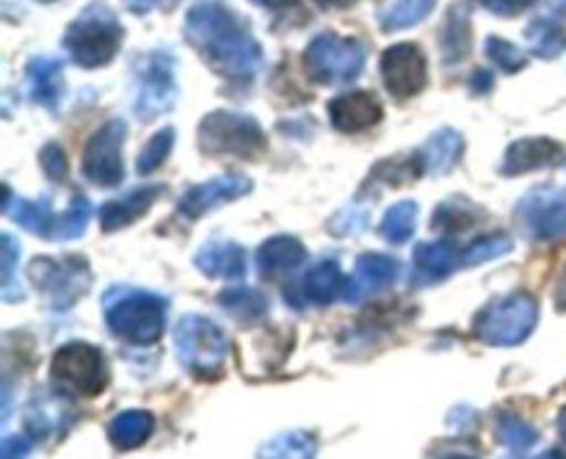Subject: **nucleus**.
I'll return each mask as SVG.
<instances>
[{
    "label": "nucleus",
    "instance_id": "obj_3",
    "mask_svg": "<svg viewBox=\"0 0 566 459\" xmlns=\"http://www.w3.org/2000/svg\"><path fill=\"white\" fill-rule=\"evenodd\" d=\"M175 354L193 379L216 382L224 376L230 343L216 321L205 315H186L175 326Z\"/></svg>",
    "mask_w": 566,
    "mask_h": 459
},
{
    "label": "nucleus",
    "instance_id": "obj_9",
    "mask_svg": "<svg viewBox=\"0 0 566 459\" xmlns=\"http://www.w3.org/2000/svg\"><path fill=\"white\" fill-rule=\"evenodd\" d=\"M50 376L61 382L70 390L81 393V396H99L108 387V365H105L103 352L92 343H66L55 352L53 363H50Z\"/></svg>",
    "mask_w": 566,
    "mask_h": 459
},
{
    "label": "nucleus",
    "instance_id": "obj_30",
    "mask_svg": "<svg viewBox=\"0 0 566 459\" xmlns=\"http://www.w3.org/2000/svg\"><path fill=\"white\" fill-rule=\"evenodd\" d=\"M418 202H412V199H403V202L392 205L385 213V219H381L379 236L390 247H401V243H407L412 238L415 225H418Z\"/></svg>",
    "mask_w": 566,
    "mask_h": 459
},
{
    "label": "nucleus",
    "instance_id": "obj_17",
    "mask_svg": "<svg viewBox=\"0 0 566 459\" xmlns=\"http://www.w3.org/2000/svg\"><path fill=\"white\" fill-rule=\"evenodd\" d=\"M329 122L340 133H363L381 122V103L370 92L337 94L329 103Z\"/></svg>",
    "mask_w": 566,
    "mask_h": 459
},
{
    "label": "nucleus",
    "instance_id": "obj_22",
    "mask_svg": "<svg viewBox=\"0 0 566 459\" xmlns=\"http://www.w3.org/2000/svg\"><path fill=\"white\" fill-rule=\"evenodd\" d=\"M164 191H166L164 186L133 188V191L125 194V197L103 205V210H99V225H103L105 232H116L122 230V227L133 225V221H138L149 208H153L155 199H158Z\"/></svg>",
    "mask_w": 566,
    "mask_h": 459
},
{
    "label": "nucleus",
    "instance_id": "obj_14",
    "mask_svg": "<svg viewBox=\"0 0 566 459\" xmlns=\"http://www.w3.org/2000/svg\"><path fill=\"white\" fill-rule=\"evenodd\" d=\"M252 191V180L243 175H221L213 177L208 182H199V186H191L180 197V213L188 216V219H199L208 210L219 208V205L232 202V199H241Z\"/></svg>",
    "mask_w": 566,
    "mask_h": 459
},
{
    "label": "nucleus",
    "instance_id": "obj_29",
    "mask_svg": "<svg viewBox=\"0 0 566 459\" xmlns=\"http://www.w3.org/2000/svg\"><path fill=\"white\" fill-rule=\"evenodd\" d=\"M434 6L437 0H392V3L379 14L381 31L392 33L418 25V22L429 20Z\"/></svg>",
    "mask_w": 566,
    "mask_h": 459
},
{
    "label": "nucleus",
    "instance_id": "obj_8",
    "mask_svg": "<svg viewBox=\"0 0 566 459\" xmlns=\"http://www.w3.org/2000/svg\"><path fill=\"white\" fill-rule=\"evenodd\" d=\"M177 61L166 50H153L136 64V100L133 111L138 119H155L169 114L177 103Z\"/></svg>",
    "mask_w": 566,
    "mask_h": 459
},
{
    "label": "nucleus",
    "instance_id": "obj_26",
    "mask_svg": "<svg viewBox=\"0 0 566 459\" xmlns=\"http://www.w3.org/2000/svg\"><path fill=\"white\" fill-rule=\"evenodd\" d=\"M346 291V280H343V271L337 265V260H318L313 269L307 271V277L302 280V296L304 302L313 304H329L337 296H343Z\"/></svg>",
    "mask_w": 566,
    "mask_h": 459
},
{
    "label": "nucleus",
    "instance_id": "obj_40",
    "mask_svg": "<svg viewBox=\"0 0 566 459\" xmlns=\"http://www.w3.org/2000/svg\"><path fill=\"white\" fill-rule=\"evenodd\" d=\"M14 265H17V241L14 236L6 232L3 236V293L11 291V282H14Z\"/></svg>",
    "mask_w": 566,
    "mask_h": 459
},
{
    "label": "nucleus",
    "instance_id": "obj_49",
    "mask_svg": "<svg viewBox=\"0 0 566 459\" xmlns=\"http://www.w3.org/2000/svg\"><path fill=\"white\" fill-rule=\"evenodd\" d=\"M547 3H551L556 11H562V14H566V0H547Z\"/></svg>",
    "mask_w": 566,
    "mask_h": 459
},
{
    "label": "nucleus",
    "instance_id": "obj_41",
    "mask_svg": "<svg viewBox=\"0 0 566 459\" xmlns=\"http://www.w3.org/2000/svg\"><path fill=\"white\" fill-rule=\"evenodd\" d=\"M481 6H486L490 11H495V14L501 17H517L520 11L528 9L534 0H479Z\"/></svg>",
    "mask_w": 566,
    "mask_h": 459
},
{
    "label": "nucleus",
    "instance_id": "obj_19",
    "mask_svg": "<svg viewBox=\"0 0 566 459\" xmlns=\"http://www.w3.org/2000/svg\"><path fill=\"white\" fill-rule=\"evenodd\" d=\"M462 265V254L457 252V243L451 238H442L434 243H418L415 247V280L412 285H434L453 274V269Z\"/></svg>",
    "mask_w": 566,
    "mask_h": 459
},
{
    "label": "nucleus",
    "instance_id": "obj_38",
    "mask_svg": "<svg viewBox=\"0 0 566 459\" xmlns=\"http://www.w3.org/2000/svg\"><path fill=\"white\" fill-rule=\"evenodd\" d=\"M39 158H42V171L50 177L53 182H61L66 177V171H70V164H66V155L64 149L59 147V144H44V149L39 153Z\"/></svg>",
    "mask_w": 566,
    "mask_h": 459
},
{
    "label": "nucleus",
    "instance_id": "obj_20",
    "mask_svg": "<svg viewBox=\"0 0 566 459\" xmlns=\"http://www.w3.org/2000/svg\"><path fill=\"white\" fill-rule=\"evenodd\" d=\"M193 265L205 277H221V280H238L247 274V252L235 241L213 238L193 254Z\"/></svg>",
    "mask_w": 566,
    "mask_h": 459
},
{
    "label": "nucleus",
    "instance_id": "obj_16",
    "mask_svg": "<svg viewBox=\"0 0 566 459\" xmlns=\"http://www.w3.org/2000/svg\"><path fill=\"white\" fill-rule=\"evenodd\" d=\"M398 271H401V263L396 258H390V254H359L357 271L346 282L343 299L348 304H357L365 296H370V293L387 291L398 280Z\"/></svg>",
    "mask_w": 566,
    "mask_h": 459
},
{
    "label": "nucleus",
    "instance_id": "obj_1",
    "mask_svg": "<svg viewBox=\"0 0 566 459\" xmlns=\"http://www.w3.org/2000/svg\"><path fill=\"white\" fill-rule=\"evenodd\" d=\"M186 39L191 48L232 83L254 81L263 66V48L247 22L221 0H199L186 14Z\"/></svg>",
    "mask_w": 566,
    "mask_h": 459
},
{
    "label": "nucleus",
    "instance_id": "obj_21",
    "mask_svg": "<svg viewBox=\"0 0 566 459\" xmlns=\"http://www.w3.org/2000/svg\"><path fill=\"white\" fill-rule=\"evenodd\" d=\"M307 263V249L293 236H274L258 249V269L265 280L293 274Z\"/></svg>",
    "mask_w": 566,
    "mask_h": 459
},
{
    "label": "nucleus",
    "instance_id": "obj_13",
    "mask_svg": "<svg viewBox=\"0 0 566 459\" xmlns=\"http://www.w3.org/2000/svg\"><path fill=\"white\" fill-rule=\"evenodd\" d=\"M381 77H385V86L392 97L409 100L415 94H420L429 81V72H426V55L418 44H392L381 55Z\"/></svg>",
    "mask_w": 566,
    "mask_h": 459
},
{
    "label": "nucleus",
    "instance_id": "obj_32",
    "mask_svg": "<svg viewBox=\"0 0 566 459\" xmlns=\"http://www.w3.org/2000/svg\"><path fill=\"white\" fill-rule=\"evenodd\" d=\"M497 437L512 457H525L539 442V431L512 413H503L497 418Z\"/></svg>",
    "mask_w": 566,
    "mask_h": 459
},
{
    "label": "nucleus",
    "instance_id": "obj_47",
    "mask_svg": "<svg viewBox=\"0 0 566 459\" xmlns=\"http://www.w3.org/2000/svg\"><path fill=\"white\" fill-rule=\"evenodd\" d=\"M315 3H318L321 9H348V6H354L357 0H315Z\"/></svg>",
    "mask_w": 566,
    "mask_h": 459
},
{
    "label": "nucleus",
    "instance_id": "obj_6",
    "mask_svg": "<svg viewBox=\"0 0 566 459\" xmlns=\"http://www.w3.org/2000/svg\"><path fill=\"white\" fill-rule=\"evenodd\" d=\"M539 321V304L528 293L497 296L475 315L473 335L490 346H520L531 337Z\"/></svg>",
    "mask_w": 566,
    "mask_h": 459
},
{
    "label": "nucleus",
    "instance_id": "obj_2",
    "mask_svg": "<svg viewBox=\"0 0 566 459\" xmlns=\"http://www.w3.org/2000/svg\"><path fill=\"white\" fill-rule=\"evenodd\" d=\"M103 307L105 324L116 337L136 346H149L164 332L169 302L153 291L116 285L103 296Z\"/></svg>",
    "mask_w": 566,
    "mask_h": 459
},
{
    "label": "nucleus",
    "instance_id": "obj_48",
    "mask_svg": "<svg viewBox=\"0 0 566 459\" xmlns=\"http://www.w3.org/2000/svg\"><path fill=\"white\" fill-rule=\"evenodd\" d=\"M558 431H562V437L566 440V407L562 409V415H558Z\"/></svg>",
    "mask_w": 566,
    "mask_h": 459
},
{
    "label": "nucleus",
    "instance_id": "obj_50",
    "mask_svg": "<svg viewBox=\"0 0 566 459\" xmlns=\"http://www.w3.org/2000/svg\"><path fill=\"white\" fill-rule=\"evenodd\" d=\"M42 3H53V0H42Z\"/></svg>",
    "mask_w": 566,
    "mask_h": 459
},
{
    "label": "nucleus",
    "instance_id": "obj_23",
    "mask_svg": "<svg viewBox=\"0 0 566 459\" xmlns=\"http://www.w3.org/2000/svg\"><path fill=\"white\" fill-rule=\"evenodd\" d=\"M3 213L9 216L11 221H17V225L25 227L28 232H33V236H39V238H53L55 225H59L53 208H50V197H42V199H22L20 197L17 199L14 191H11L9 186H6Z\"/></svg>",
    "mask_w": 566,
    "mask_h": 459
},
{
    "label": "nucleus",
    "instance_id": "obj_5",
    "mask_svg": "<svg viewBox=\"0 0 566 459\" xmlns=\"http://www.w3.org/2000/svg\"><path fill=\"white\" fill-rule=\"evenodd\" d=\"M199 149L210 158L254 160L265 153V133L249 114L213 111L199 122Z\"/></svg>",
    "mask_w": 566,
    "mask_h": 459
},
{
    "label": "nucleus",
    "instance_id": "obj_43",
    "mask_svg": "<svg viewBox=\"0 0 566 459\" xmlns=\"http://www.w3.org/2000/svg\"><path fill=\"white\" fill-rule=\"evenodd\" d=\"M169 3H175V0H125L127 9L136 11V14H147V11L160 9V6H169Z\"/></svg>",
    "mask_w": 566,
    "mask_h": 459
},
{
    "label": "nucleus",
    "instance_id": "obj_46",
    "mask_svg": "<svg viewBox=\"0 0 566 459\" xmlns=\"http://www.w3.org/2000/svg\"><path fill=\"white\" fill-rule=\"evenodd\" d=\"M556 310L558 313H566V269L558 277V285H556Z\"/></svg>",
    "mask_w": 566,
    "mask_h": 459
},
{
    "label": "nucleus",
    "instance_id": "obj_24",
    "mask_svg": "<svg viewBox=\"0 0 566 459\" xmlns=\"http://www.w3.org/2000/svg\"><path fill=\"white\" fill-rule=\"evenodd\" d=\"M155 418L147 409H125L108 424V440L116 451H133L142 448L153 437Z\"/></svg>",
    "mask_w": 566,
    "mask_h": 459
},
{
    "label": "nucleus",
    "instance_id": "obj_42",
    "mask_svg": "<svg viewBox=\"0 0 566 459\" xmlns=\"http://www.w3.org/2000/svg\"><path fill=\"white\" fill-rule=\"evenodd\" d=\"M31 451V440L28 437H6L3 446H0V457H22V453Z\"/></svg>",
    "mask_w": 566,
    "mask_h": 459
},
{
    "label": "nucleus",
    "instance_id": "obj_39",
    "mask_svg": "<svg viewBox=\"0 0 566 459\" xmlns=\"http://www.w3.org/2000/svg\"><path fill=\"white\" fill-rule=\"evenodd\" d=\"M468 210H470V202H464V208L462 205H453V202H446V205H440V208H437V213H434V227H446V230H464V227L470 225V216H468Z\"/></svg>",
    "mask_w": 566,
    "mask_h": 459
},
{
    "label": "nucleus",
    "instance_id": "obj_35",
    "mask_svg": "<svg viewBox=\"0 0 566 459\" xmlns=\"http://www.w3.org/2000/svg\"><path fill=\"white\" fill-rule=\"evenodd\" d=\"M171 147H175V127H164V131L155 133V136L144 144L142 153H138V175H153V171L169 158Z\"/></svg>",
    "mask_w": 566,
    "mask_h": 459
},
{
    "label": "nucleus",
    "instance_id": "obj_12",
    "mask_svg": "<svg viewBox=\"0 0 566 459\" xmlns=\"http://www.w3.org/2000/svg\"><path fill=\"white\" fill-rule=\"evenodd\" d=\"M517 219L525 236L534 241H553L566 236V194L556 188H534L520 199Z\"/></svg>",
    "mask_w": 566,
    "mask_h": 459
},
{
    "label": "nucleus",
    "instance_id": "obj_4",
    "mask_svg": "<svg viewBox=\"0 0 566 459\" xmlns=\"http://www.w3.org/2000/svg\"><path fill=\"white\" fill-rule=\"evenodd\" d=\"M122 22L114 11L103 3H92L72 20L64 33V48L70 50L72 61L83 70H97L105 66L122 48Z\"/></svg>",
    "mask_w": 566,
    "mask_h": 459
},
{
    "label": "nucleus",
    "instance_id": "obj_33",
    "mask_svg": "<svg viewBox=\"0 0 566 459\" xmlns=\"http://www.w3.org/2000/svg\"><path fill=\"white\" fill-rule=\"evenodd\" d=\"M260 457H315V437L302 429L282 431L265 442Z\"/></svg>",
    "mask_w": 566,
    "mask_h": 459
},
{
    "label": "nucleus",
    "instance_id": "obj_44",
    "mask_svg": "<svg viewBox=\"0 0 566 459\" xmlns=\"http://www.w3.org/2000/svg\"><path fill=\"white\" fill-rule=\"evenodd\" d=\"M258 3L269 6L271 11H276V14H287V11L302 9V3H298V0H258Z\"/></svg>",
    "mask_w": 566,
    "mask_h": 459
},
{
    "label": "nucleus",
    "instance_id": "obj_27",
    "mask_svg": "<svg viewBox=\"0 0 566 459\" xmlns=\"http://www.w3.org/2000/svg\"><path fill=\"white\" fill-rule=\"evenodd\" d=\"M219 307L230 313L232 319L243 321V324H258L269 313V296L254 288H227L219 293Z\"/></svg>",
    "mask_w": 566,
    "mask_h": 459
},
{
    "label": "nucleus",
    "instance_id": "obj_25",
    "mask_svg": "<svg viewBox=\"0 0 566 459\" xmlns=\"http://www.w3.org/2000/svg\"><path fill=\"white\" fill-rule=\"evenodd\" d=\"M462 153H464V138L462 133L453 131V127H442V131L431 133L429 142H426L423 149H420V155H423L426 160V171H429L431 177L448 175V171L459 164Z\"/></svg>",
    "mask_w": 566,
    "mask_h": 459
},
{
    "label": "nucleus",
    "instance_id": "obj_11",
    "mask_svg": "<svg viewBox=\"0 0 566 459\" xmlns=\"http://www.w3.org/2000/svg\"><path fill=\"white\" fill-rule=\"evenodd\" d=\"M125 119H111L88 138L83 149V177L94 186H119L125 180L122 147H125Z\"/></svg>",
    "mask_w": 566,
    "mask_h": 459
},
{
    "label": "nucleus",
    "instance_id": "obj_36",
    "mask_svg": "<svg viewBox=\"0 0 566 459\" xmlns=\"http://www.w3.org/2000/svg\"><path fill=\"white\" fill-rule=\"evenodd\" d=\"M512 247H514L512 238L503 236V232H495V236L479 238V241H473L462 252V265L490 263V260H497V258H503V254L512 252Z\"/></svg>",
    "mask_w": 566,
    "mask_h": 459
},
{
    "label": "nucleus",
    "instance_id": "obj_18",
    "mask_svg": "<svg viewBox=\"0 0 566 459\" xmlns=\"http://www.w3.org/2000/svg\"><path fill=\"white\" fill-rule=\"evenodd\" d=\"M28 97L48 111H59L64 100V59L59 55H36L25 70Z\"/></svg>",
    "mask_w": 566,
    "mask_h": 459
},
{
    "label": "nucleus",
    "instance_id": "obj_45",
    "mask_svg": "<svg viewBox=\"0 0 566 459\" xmlns=\"http://www.w3.org/2000/svg\"><path fill=\"white\" fill-rule=\"evenodd\" d=\"M492 88V72L490 70H475L473 77V92L475 94H484Z\"/></svg>",
    "mask_w": 566,
    "mask_h": 459
},
{
    "label": "nucleus",
    "instance_id": "obj_10",
    "mask_svg": "<svg viewBox=\"0 0 566 459\" xmlns=\"http://www.w3.org/2000/svg\"><path fill=\"white\" fill-rule=\"evenodd\" d=\"M28 277L42 293H48L55 310H66L92 285L88 263L83 258H36L28 265Z\"/></svg>",
    "mask_w": 566,
    "mask_h": 459
},
{
    "label": "nucleus",
    "instance_id": "obj_28",
    "mask_svg": "<svg viewBox=\"0 0 566 459\" xmlns=\"http://www.w3.org/2000/svg\"><path fill=\"white\" fill-rule=\"evenodd\" d=\"M525 39L531 44V53L539 55V59H558L566 50V28L553 22L551 17H536L525 28Z\"/></svg>",
    "mask_w": 566,
    "mask_h": 459
},
{
    "label": "nucleus",
    "instance_id": "obj_7",
    "mask_svg": "<svg viewBox=\"0 0 566 459\" xmlns=\"http://www.w3.org/2000/svg\"><path fill=\"white\" fill-rule=\"evenodd\" d=\"M363 42L337 33H318L304 50V70L315 83L324 86H340L359 77L365 66Z\"/></svg>",
    "mask_w": 566,
    "mask_h": 459
},
{
    "label": "nucleus",
    "instance_id": "obj_37",
    "mask_svg": "<svg viewBox=\"0 0 566 459\" xmlns=\"http://www.w3.org/2000/svg\"><path fill=\"white\" fill-rule=\"evenodd\" d=\"M486 55H490L503 72H520L525 64H528V55H525L517 44L506 42V39L501 36L486 39Z\"/></svg>",
    "mask_w": 566,
    "mask_h": 459
},
{
    "label": "nucleus",
    "instance_id": "obj_31",
    "mask_svg": "<svg viewBox=\"0 0 566 459\" xmlns=\"http://www.w3.org/2000/svg\"><path fill=\"white\" fill-rule=\"evenodd\" d=\"M470 53V17L462 6L448 11L446 28H442V55L446 64H457V61L468 59Z\"/></svg>",
    "mask_w": 566,
    "mask_h": 459
},
{
    "label": "nucleus",
    "instance_id": "obj_15",
    "mask_svg": "<svg viewBox=\"0 0 566 459\" xmlns=\"http://www.w3.org/2000/svg\"><path fill=\"white\" fill-rule=\"evenodd\" d=\"M564 160V147L558 142L547 136H534V138H517L514 144H509L506 155H503L501 175L503 177H517L528 175V171L547 169V166H556Z\"/></svg>",
    "mask_w": 566,
    "mask_h": 459
},
{
    "label": "nucleus",
    "instance_id": "obj_34",
    "mask_svg": "<svg viewBox=\"0 0 566 459\" xmlns=\"http://www.w3.org/2000/svg\"><path fill=\"white\" fill-rule=\"evenodd\" d=\"M88 219H92V202H88V197H83V194H75V197H72V205L66 208V213L61 216L59 225H55L53 238L55 241H75V238L83 236Z\"/></svg>",
    "mask_w": 566,
    "mask_h": 459
}]
</instances>
